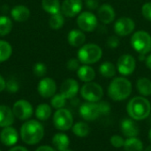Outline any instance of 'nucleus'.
<instances>
[{
	"label": "nucleus",
	"mask_w": 151,
	"mask_h": 151,
	"mask_svg": "<svg viewBox=\"0 0 151 151\" xmlns=\"http://www.w3.org/2000/svg\"><path fill=\"white\" fill-rule=\"evenodd\" d=\"M44 136V127L37 120L26 121L20 128V137L24 143L35 145L39 143Z\"/></svg>",
	"instance_id": "1"
},
{
	"label": "nucleus",
	"mask_w": 151,
	"mask_h": 151,
	"mask_svg": "<svg viewBox=\"0 0 151 151\" xmlns=\"http://www.w3.org/2000/svg\"><path fill=\"white\" fill-rule=\"evenodd\" d=\"M127 111L131 119L135 121H141L150 116L151 104L144 96H134L128 102Z\"/></svg>",
	"instance_id": "2"
},
{
	"label": "nucleus",
	"mask_w": 151,
	"mask_h": 151,
	"mask_svg": "<svg viewBox=\"0 0 151 151\" xmlns=\"http://www.w3.org/2000/svg\"><path fill=\"white\" fill-rule=\"evenodd\" d=\"M132 83L126 77L114 78L107 89L108 96L113 101H124L127 99L132 94Z\"/></svg>",
	"instance_id": "3"
},
{
	"label": "nucleus",
	"mask_w": 151,
	"mask_h": 151,
	"mask_svg": "<svg viewBox=\"0 0 151 151\" xmlns=\"http://www.w3.org/2000/svg\"><path fill=\"white\" fill-rule=\"evenodd\" d=\"M103 56V50L96 43H86L78 50L77 57L83 65H93L97 63Z\"/></svg>",
	"instance_id": "4"
},
{
	"label": "nucleus",
	"mask_w": 151,
	"mask_h": 151,
	"mask_svg": "<svg viewBox=\"0 0 151 151\" xmlns=\"http://www.w3.org/2000/svg\"><path fill=\"white\" fill-rule=\"evenodd\" d=\"M132 48L138 53L147 55L151 50V35L144 30H139L131 36Z\"/></svg>",
	"instance_id": "5"
},
{
	"label": "nucleus",
	"mask_w": 151,
	"mask_h": 151,
	"mask_svg": "<svg viewBox=\"0 0 151 151\" xmlns=\"http://www.w3.org/2000/svg\"><path fill=\"white\" fill-rule=\"evenodd\" d=\"M81 96L87 102L98 103L104 96V89L96 82H87L81 88Z\"/></svg>",
	"instance_id": "6"
},
{
	"label": "nucleus",
	"mask_w": 151,
	"mask_h": 151,
	"mask_svg": "<svg viewBox=\"0 0 151 151\" xmlns=\"http://www.w3.org/2000/svg\"><path fill=\"white\" fill-rule=\"evenodd\" d=\"M54 127L59 131H67L73 126V118L71 111L65 108L58 109L53 114Z\"/></svg>",
	"instance_id": "7"
},
{
	"label": "nucleus",
	"mask_w": 151,
	"mask_h": 151,
	"mask_svg": "<svg viewBox=\"0 0 151 151\" xmlns=\"http://www.w3.org/2000/svg\"><path fill=\"white\" fill-rule=\"evenodd\" d=\"M76 22L78 27L81 31L93 32L94 30H96L97 27L98 19L97 16H96L91 12H83L78 15Z\"/></svg>",
	"instance_id": "8"
},
{
	"label": "nucleus",
	"mask_w": 151,
	"mask_h": 151,
	"mask_svg": "<svg viewBox=\"0 0 151 151\" xmlns=\"http://www.w3.org/2000/svg\"><path fill=\"white\" fill-rule=\"evenodd\" d=\"M136 68V59L130 54L121 55L117 62V71L125 76H129L134 73Z\"/></svg>",
	"instance_id": "9"
},
{
	"label": "nucleus",
	"mask_w": 151,
	"mask_h": 151,
	"mask_svg": "<svg viewBox=\"0 0 151 151\" xmlns=\"http://www.w3.org/2000/svg\"><path fill=\"white\" fill-rule=\"evenodd\" d=\"M12 110L15 118L19 120H27L34 114V109L32 104L28 101L24 99H20L15 102Z\"/></svg>",
	"instance_id": "10"
},
{
	"label": "nucleus",
	"mask_w": 151,
	"mask_h": 151,
	"mask_svg": "<svg viewBox=\"0 0 151 151\" xmlns=\"http://www.w3.org/2000/svg\"><path fill=\"white\" fill-rule=\"evenodd\" d=\"M135 28V22L129 17H121L114 23V32L119 36H127Z\"/></svg>",
	"instance_id": "11"
},
{
	"label": "nucleus",
	"mask_w": 151,
	"mask_h": 151,
	"mask_svg": "<svg viewBox=\"0 0 151 151\" xmlns=\"http://www.w3.org/2000/svg\"><path fill=\"white\" fill-rule=\"evenodd\" d=\"M81 117L86 121H93L99 118L101 115L99 106L97 103L85 102L83 103L79 110Z\"/></svg>",
	"instance_id": "12"
},
{
	"label": "nucleus",
	"mask_w": 151,
	"mask_h": 151,
	"mask_svg": "<svg viewBox=\"0 0 151 151\" xmlns=\"http://www.w3.org/2000/svg\"><path fill=\"white\" fill-rule=\"evenodd\" d=\"M82 6V0H64L61 4V12L65 17L73 18L81 13Z\"/></svg>",
	"instance_id": "13"
},
{
	"label": "nucleus",
	"mask_w": 151,
	"mask_h": 151,
	"mask_svg": "<svg viewBox=\"0 0 151 151\" xmlns=\"http://www.w3.org/2000/svg\"><path fill=\"white\" fill-rule=\"evenodd\" d=\"M37 90L39 95L43 98L52 97L57 91V84L55 81L51 78L46 77L42 79L37 86Z\"/></svg>",
	"instance_id": "14"
},
{
	"label": "nucleus",
	"mask_w": 151,
	"mask_h": 151,
	"mask_svg": "<svg viewBox=\"0 0 151 151\" xmlns=\"http://www.w3.org/2000/svg\"><path fill=\"white\" fill-rule=\"evenodd\" d=\"M116 18V12L112 5L104 4L97 9V19L104 25L112 23Z\"/></svg>",
	"instance_id": "15"
},
{
	"label": "nucleus",
	"mask_w": 151,
	"mask_h": 151,
	"mask_svg": "<svg viewBox=\"0 0 151 151\" xmlns=\"http://www.w3.org/2000/svg\"><path fill=\"white\" fill-rule=\"evenodd\" d=\"M80 90L79 83L74 79H66L60 87V94L66 99H73Z\"/></svg>",
	"instance_id": "16"
},
{
	"label": "nucleus",
	"mask_w": 151,
	"mask_h": 151,
	"mask_svg": "<svg viewBox=\"0 0 151 151\" xmlns=\"http://www.w3.org/2000/svg\"><path fill=\"white\" fill-rule=\"evenodd\" d=\"M0 141L6 147H13L19 141V133L11 126L4 127L0 132Z\"/></svg>",
	"instance_id": "17"
},
{
	"label": "nucleus",
	"mask_w": 151,
	"mask_h": 151,
	"mask_svg": "<svg viewBox=\"0 0 151 151\" xmlns=\"http://www.w3.org/2000/svg\"><path fill=\"white\" fill-rule=\"evenodd\" d=\"M120 129L125 137L132 138L137 137L140 133V129L138 125L135 123V120L133 119H125L121 121Z\"/></svg>",
	"instance_id": "18"
},
{
	"label": "nucleus",
	"mask_w": 151,
	"mask_h": 151,
	"mask_svg": "<svg viewBox=\"0 0 151 151\" xmlns=\"http://www.w3.org/2000/svg\"><path fill=\"white\" fill-rule=\"evenodd\" d=\"M67 42L73 47H81L82 45L85 44L86 35L84 32L81 31V29H73L68 33Z\"/></svg>",
	"instance_id": "19"
},
{
	"label": "nucleus",
	"mask_w": 151,
	"mask_h": 151,
	"mask_svg": "<svg viewBox=\"0 0 151 151\" xmlns=\"http://www.w3.org/2000/svg\"><path fill=\"white\" fill-rule=\"evenodd\" d=\"M12 18L18 22H24L30 17V10L22 4L15 5L11 10Z\"/></svg>",
	"instance_id": "20"
},
{
	"label": "nucleus",
	"mask_w": 151,
	"mask_h": 151,
	"mask_svg": "<svg viewBox=\"0 0 151 151\" xmlns=\"http://www.w3.org/2000/svg\"><path fill=\"white\" fill-rule=\"evenodd\" d=\"M14 114L12 110L6 105H0V127H10L14 122Z\"/></svg>",
	"instance_id": "21"
},
{
	"label": "nucleus",
	"mask_w": 151,
	"mask_h": 151,
	"mask_svg": "<svg viewBox=\"0 0 151 151\" xmlns=\"http://www.w3.org/2000/svg\"><path fill=\"white\" fill-rule=\"evenodd\" d=\"M77 76L81 81L87 83L95 80L96 72L94 68L89 65H82L77 70Z\"/></svg>",
	"instance_id": "22"
},
{
	"label": "nucleus",
	"mask_w": 151,
	"mask_h": 151,
	"mask_svg": "<svg viewBox=\"0 0 151 151\" xmlns=\"http://www.w3.org/2000/svg\"><path fill=\"white\" fill-rule=\"evenodd\" d=\"M52 144L58 151L65 150L70 145V140L65 134L58 133L52 138Z\"/></svg>",
	"instance_id": "23"
},
{
	"label": "nucleus",
	"mask_w": 151,
	"mask_h": 151,
	"mask_svg": "<svg viewBox=\"0 0 151 151\" xmlns=\"http://www.w3.org/2000/svg\"><path fill=\"white\" fill-rule=\"evenodd\" d=\"M136 88L142 96L147 97L151 96V81L149 78L142 77L136 81Z\"/></svg>",
	"instance_id": "24"
},
{
	"label": "nucleus",
	"mask_w": 151,
	"mask_h": 151,
	"mask_svg": "<svg viewBox=\"0 0 151 151\" xmlns=\"http://www.w3.org/2000/svg\"><path fill=\"white\" fill-rule=\"evenodd\" d=\"M116 72L117 66L110 61H105L99 66V73L104 78H113L116 75Z\"/></svg>",
	"instance_id": "25"
},
{
	"label": "nucleus",
	"mask_w": 151,
	"mask_h": 151,
	"mask_svg": "<svg viewBox=\"0 0 151 151\" xmlns=\"http://www.w3.org/2000/svg\"><path fill=\"white\" fill-rule=\"evenodd\" d=\"M52 113V110L51 107L47 104H39L36 109H35V117L38 120L41 121H46L48 120Z\"/></svg>",
	"instance_id": "26"
},
{
	"label": "nucleus",
	"mask_w": 151,
	"mask_h": 151,
	"mask_svg": "<svg viewBox=\"0 0 151 151\" xmlns=\"http://www.w3.org/2000/svg\"><path fill=\"white\" fill-rule=\"evenodd\" d=\"M42 7L50 15L61 12V4L59 0H42Z\"/></svg>",
	"instance_id": "27"
},
{
	"label": "nucleus",
	"mask_w": 151,
	"mask_h": 151,
	"mask_svg": "<svg viewBox=\"0 0 151 151\" xmlns=\"http://www.w3.org/2000/svg\"><path fill=\"white\" fill-rule=\"evenodd\" d=\"M72 131L74 134V135H76L77 137L85 138L88 135V134L90 132V128H89V126L86 122L80 121V122L75 123L73 126Z\"/></svg>",
	"instance_id": "28"
},
{
	"label": "nucleus",
	"mask_w": 151,
	"mask_h": 151,
	"mask_svg": "<svg viewBox=\"0 0 151 151\" xmlns=\"http://www.w3.org/2000/svg\"><path fill=\"white\" fill-rule=\"evenodd\" d=\"M124 149L126 151H143V143L137 137L127 138L125 140Z\"/></svg>",
	"instance_id": "29"
},
{
	"label": "nucleus",
	"mask_w": 151,
	"mask_h": 151,
	"mask_svg": "<svg viewBox=\"0 0 151 151\" xmlns=\"http://www.w3.org/2000/svg\"><path fill=\"white\" fill-rule=\"evenodd\" d=\"M64 24H65V16L61 12L50 15V18L49 19V25L52 29L58 30L64 26Z\"/></svg>",
	"instance_id": "30"
},
{
	"label": "nucleus",
	"mask_w": 151,
	"mask_h": 151,
	"mask_svg": "<svg viewBox=\"0 0 151 151\" xmlns=\"http://www.w3.org/2000/svg\"><path fill=\"white\" fill-rule=\"evenodd\" d=\"M12 53L11 44L4 40H0V63L4 62L10 58Z\"/></svg>",
	"instance_id": "31"
},
{
	"label": "nucleus",
	"mask_w": 151,
	"mask_h": 151,
	"mask_svg": "<svg viewBox=\"0 0 151 151\" xmlns=\"http://www.w3.org/2000/svg\"><path fill=\"white\" fill-rule=\"evenodd\" d=\"M12 29V21L7 16H0V36H5Z\"/></svg>",
	"instance_id": "32"
},
{
	"label": "nucleus",
	"mask_w": 151,
	"mask_h": 151,
	"mask_svg": "<svg viewBox=\"0 0 151 151\" xmlns=\"http://www.w3.org/2000/svg\"><path fill=\"white\" fill-rule=\"evenodd\" d=\"M50 104H51V106L54 109H57V110L62 109V108L65 107V105L66 104V98L64 97L60 93L59 94H55L51 97Z\"/></svg>",
	"instance_id": "33"
},
{
	"label": "nucleus",
	"mask_w": 151,
	"mask_h": 151,
	"mask_svg": "<svg viewBox=\"0 0 151 151\" xmlns=\"http://www.w3.org/2000/svg\"><path fill=\"white\" fill-rule=\"evenodd\" d=\"M33 73L37 77H43L47 73V66L42 62H37L33 66Z\"/></svg>",
	"instance_id": "34"
},
{
	"label": "nucleus",
	"mask_w": 151,
	"mask_h": 151,
	"mask_svg": "<svg viewBox=\"0 0 151 151\" xmlns=\"http://www.w3.org/2000/svg\"><path fill=\"white\" fill-rule=\"evenodd\" d=\"M111 144L112 145V147L116 148V149H119V148H122L124 147V144H125V139L120 136V135H118V134H114L111 137Z\"/></svg>",
	"instance_id": "35"
},
{
	"label": "nucleus",
	"mask_w": 151,
	"mask_h": 151,
	"mask_svg": "<svg viewBox=\"0 0 151 151\" xmlns=\"http://www.w3.org/2000/svg\"><path fill=\"white\" fill-rule=\"evenodd\" d=\"M119 43H120V41H119V35H116L109 36L107 38V41H106V45L110 49H116V48H118L119 46Z\"/></svg>",
	"instance_id": "36"
},
{
	"label": "nucleus",
	"mask_w": 151,
	"mask_h": 151,
	"mask_svg": "<svg viewBox=\"0 0 151 151\" xmlns=\"http://www.w3.org/2000/svg\"><path fill=\"white\" fill-rule=\"evenodd\" d=\"M98 106H99V110H100V113L101 115H108L111 112V104L107 102V101H99L98 103Z\"/></svg>",
	"instance_id": "37"
},
{
	"label": "nucleus",
	"mask_w": 151,
	"mask_h": 151,
	"mask_svg": "<svg viewBox=\"0 0 151 151\" xmlns=\"http://www.w3.org/2000/svg\"><path fill=\"white\" fill-rule=\"evenodd\" d=\"M142 14L144 19L151 22V2H147L142 6Z\"/></svg>",
	"instance_id": "38"
},
{
	"label": "nucleus",
	"mask_w": 151,
	"mask_h": 151,
	"mask_svg": "<svg viewBox=\"0 0 151 151\" xmlns=\"http://www.w3.org/2000/svg\"><path fill=\"white\" fill-rule=\"evenodd\" d=\"M80 61L78 58H71L67 61L66 63V68L69 70V71H72V72H74L79 69V67L81 66L80 65Z\"/></svg>",
	"instance_id": "39"
},
{
	"label": "nucleus",
	"mask_w": 151,
	"mask_h": 151,
	"mask_svg": "<svg viewBox=\"0 0 151 151\" xmlns=\"http://www.w3.org/2000/svg\"><path fill=\"white\" fill-rule=\"evenodd\" d=\"M6 89L10 93H16L19 90V84L15 80H10L6 82Z\"/></svg>",
	"instance_id": "40"
},
{
	"label": "nucleus",
	"mask_w": 151,
	"mask_h": 151,
	"mask_svg": "<svg viewBox=\"0 0 151 151\" xmlns=\"http://www.w3.org/2000/svg\"><path fill=\"white\" fill-rule=\"evenodd\" d=\"M85 5L90 11L97 10L100 6L98 0H85Z\"/></svg>",
	"instance_id": "41"
},
{
	"label": "nucleus",
	"mask_w": 151,
	"mask_h": 151,
	"mask_svg": "<svg viewBox=\"0 0 151 151\" xmlns=\"http://www.w3.org/2000/svg\"><path fill=\"white\" fill-rule=\"evenodd\" d=\"M35 151H58L56 149L50 147V146H48V145H43V146H40L36 149Z\"/></svg>",
	"instance_id": "42"
},
{
	"label": "nucleus",
	"mask_w": 151,
	"mask_h": 151,
	"mask_svg": "<svg viewBox=\"0 0 151 151\" xmlns=\"http://www.w3.org/2000/svg\"><path fill=\"white\" fill-rule=\"evenodd\" d=\"M6 88V81L4 77L0 74V93Z\"/></svg>",
	"instance_id": "43"
},
{
	"label": "nucleus",
	"mask_w": 151,
	"mask_h": 151,
	"mask_svg": "<svg viewBox=\"0 0 151 151\" xmlns=\"http://www.w3.org/2000/svg\"><path fill=\"white\" fill-rule=\"evenodd\" d=\"M8 151H28L27 148L23 146H13L12 149H10Z\"/></svg>",
	"instance_id": "44"
},
{
	"label": "nucleus",
	"mask_w": 151,
	"mask_h": 151,
	"mask_svg": "<svg viewBox=\"0 0 151 151\" xmlns=\"http://www.w3.org/2000/svg\"><path fill=\"white\" fill-rule=\"evenodd\" d=\"M145 63H146V65L149 69L151 70V54H150L149 56L146 57V59H145Z\"/></svg>",
	"instance_id": "45"
},
{
	"label": "nucleus",
	"mask_w": 151,
	"mask_h": 151,
	"mask_svg": "<svg viewBox=\"0 0 151 151\" xmlns=\"http://www.w3.org/2000/svg\"><path fill=\"white\" fill-rule=\"evenodd\" d=\"M144 151H151V145L150 146H149V147H147V148L144 150Z\"/></svg>",
	"instance_id": "46"
},
{
	"label": "nucleus",
	"mask_w": 151,
	"mask_h": 151,
	"mask_svg": "<svg viewBox=\"0 0 151 151\" xmlns=\"http://www.w3.org/2000/svg\"><path fill=\"white\" fill-rule=\"evenodd\" d=\"M149 138H150V140L151 142V128L150 129V131H149Z\"/></svg>",
	"instance_id": "47"
},
{
	"label": "nucleus",
	"mask_w": 151,
	"mask_h": 151,
	"mask_svg": "<svg viewBox=\"0 0 151 151\" xmlns=\"http://www.w3.org/2000/svg\"><path fill=\"white\" fill-rule=\"evenodd\" d=\"M63 151H72L71 150H69V149H67V150H63Z\"/></svg>",
	"instance_id": "48"
},
{
	"label": "nucleus",
	"mask_w": 151,
	"mask_h": 151,
	"mask_svg": "<svg viewBox=\"0 0 151 151\" xmlns=\"http://www.w3.org/2000/svg\"><path fill=\"white\" fill-rule=\"evenodd\" d=\"M150 121H151V118H150Z\"/></svg>",
	"instance_id": "49"
},
{
	"label": "nucleus",
	"mask_w": 151,
	"mask_h": 151,
	"mask_svg": "<svg viewBox=\"0 0 151 151\" xmlns=\"http://www.w3.org/2000/svg\"><path fill=\"white\" fill-rule=\"evenodd\" d=\"M0 151H1V150H0Z\"/></svg>",
	"instance_id": "50"
}]
</instances>
